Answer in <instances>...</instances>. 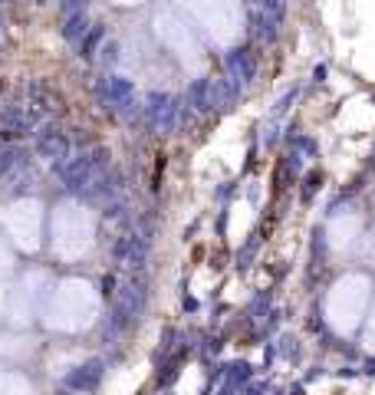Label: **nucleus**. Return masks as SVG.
Here are the masks:
<instances>
[{"mask_svg":"<svg viewBox=\"0 0 375 395\" xmlns=\"http://www.w3.org/2000/svg\"><path fill=\"white\" fill-rule=\"evenodd\" d=\"M155 36L158 43L168 50L172 56H178L188 69H204V46H201V33L194 30L191 23L184 20L182 13L175 11L172 4H165L155 11Z\"/></svg>","mask_w":375,"mask_h":395,"instance_id":"39448f33","label":"nucleus"},{"mask_svg":"<svg viewBox=\"0 0 375 395\" xmlns=\"http://www.w3.org/2000/svg\"><path fill=\"white\" fill-rule=\"evenodd\" d=\"M0 225L4 234L13 241V247H20L27 254H36L43 247V227H46V214L43 204L36 198H17L0 211Z\"/></svg>","mask_w":375,"mask_h":395,"instance_id":"423d86ee","label":"nucleus"},{"mask_svg":"<svg viewBox=\"0 0 375 395\" xmlns=\"http://www.w3.org/2000/svg\"><path fill=\"white\" fill-rule=\"evenodd\" d=\"M96 247V214L89 211L83 201L66 198L50 214V250L53 257L76 264L93 254Z\"/></svg>","mask_w":375,"mask_h":395,"instance_id":"f03ea898","label":"nucleus"},{"mask_svg":"<svg viewBox=\"0 0 375 395\" xmlns=\"http://www.w3.org/2000/svg\"><path fill=\"white\" fill-rule=\"evenodd\" d=\"M50 277H46L43 270H36V274H27L20 280V287H17V307H13V320L17 323H30L36 313L43 316V307L46 300H50Z\"/></svg>","mask_w":375,"mask_h":395,"instance_id":"0eeeda50","label":"nucleus"},{"mask_svg":"<svg viewBox=\"0 0 375 395\" xmlns=\"http://www.w3.org/2000/svg\"><path fill=\"white\" fill-rule=\"evenodd\" d=\"M99 293L83 277H63L50 290V300L43 307V326L53 333H86L99 320Z\"/></svg>","mask_w":375,"mask_h":395,"instance_id":"f257e3e1","label":"nucleus"},{"mask_svg":"<svg viewBox=\"0 0 375 395\" xmlns=\"http://www.w3.org/2000/svg\"><path fill=\"white\" fill-rule=\"evenodd\" d=\"M11 267H13V254H11V247H7V241L0 237V274H7Z\"/></svg>","mask_w":375,"mask_h":395,"instance_id":"1a4fd4ad","label":"nucleus"},{"mask_svg":"<svg viewBox=\"0 0 375 395\" xmlns=\"http://www.w3.org/2000/svg\"><path fill=\"white\" fill-rule=\"evenodd\" d=\"M369 300H372V280L365 274L339 277L326 293V323H329V330L339 333V336L355 333L359 323L365 320Z\"/></svg>","mask_w":375,"mask_h":395,"instance_id":"20e7f679","label":"nucleus"},{"mask_svg":"<svg viewBox=\"0 0 375 395\" xmlns=\"http://www.w3.org/2000/svg\"><path fill=\"white\" fill-rule=\"evenodd\" d=\"M365 349L375 353V307H372V316H369V326H365Z\"/></svg>","mask_w":375,"mask_h":395,"instance_id":"9d476101","label":"nucleus"},{"mask_svg":"<svg viewBox=\"0 0 375 395\" xmlns=\"http://www.w3.org/2000/svg\"><path fill=\"white\" fill-rule=\"evenodd\" d=\"M109 4H116V7H139L145 0H109Z\"/></svg>","mask_w":375,"mask_h":395,"instance_id":"9b49d317","label":"nucleus"},{"mask_svg":"<svg viewBox=\"0 0 375 395\" xmlns=\"http://www.w3.org/2000/svg\"><path fill=\"white\" fill-rule=\"evenodd\" d=\"M194 30L217 46H231L244 33V7L240 0H168Z\"/></svg>","mask_w":375,"mask_h":395,"instance_id":"7ed1b4c3","label":"nucleus"},{"mask_svg":"<svg viewBox=\"0 0 375 395\" xmlns=\"http://www.w3.org/2000/svg\"><path fill=\"white\" fill-rule=\"evenodd\" d=\"M0 395H33L30 382L13 373H0Z\"/></svg>","mask_w":375,"mask_h":395,"instance_id":"6e6552de","label":"nucleus"}]
</instances>
